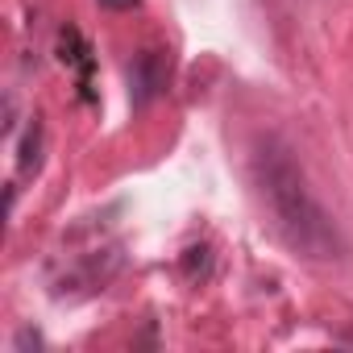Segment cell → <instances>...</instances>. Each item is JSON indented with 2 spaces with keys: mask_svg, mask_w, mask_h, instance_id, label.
I'll return each mask as SVG.
<instances>
[{
  "mask_svg": "<svg viewBox=\"0 0 353 353\" xmlns=\"http://www.w3.org/2000/svg\"><path fill=\"white\" fill-rule=\"evenodd\" d=\"M254 183H258L262 204L270 208L274 229L283 233V241L295 254L316 258V262L341 258V233H336L332 216L324 212V204L316 200L303 166L295 162V154L283 137H274V133L258 137V145H254Z\"/></svg>",
  "mask_w": 353,
  "mask_h": 353,
  "instance_id": "cell-1",
  "label": "cell"
},
{
  "mask_svg": "<svg viewBox=\"0 0 353 353\" xmlns=\"http://www.w3.org/2000/svg\"><path fill=\"white\" fill-rule=\"evenodd\" d=\"M162 83H166V71H162V59L154 54V50H145L137 63H133V71H129V88H133V104L141 108V104H150L158 92H162Z\"/></svg>",
  "mask_w": 353,
  "mask_h": 353,
  "instance_id": "cell-2",
  "label": "cell"
},
{
  "mask_svg": "<svg viewBox=\"0 0 353 353\" xmlns=\"http://www.w3.org/2000/svg\"><path fill=\"white\" fill-rule=\"evenodd\" d=\"M38 166H42V125L34 121V125H30V133H26V141H21L17 170H21V174H38Z\"/></svg>",
  "mask_w": 353,
  "mask_h": 353,
  "instance_id": "cell-3",
  "label": "cell"
},
{
  "mask_svg": "<svg viewBox=\"0 0 353 353\" xmlns=\"http://www.w3.org/2000/svg\"><path fill=\"white\" fill-rule=\"evenodd\" d=\"M59 50H63V63H71V67H79L83 75L92 71V59H88V46H83V38H79L75 30H63V38H59Z\"/></svg>",
  "mask_w": 353,
  "mask_h": 353,
  "instance_id": "cell-4",
  "label": "cell"
},
{
  "mask_svg": "<svg viewBox=\"0 0 353 353\" xmlns=\"http://www.w3.org/2000/svg\"><path fill=\"white\" fill-rule=\"evenodd\" d=\"M104 9H112V13H125V9H137V0H100Z\"/></svg>",
  "mask_w": 353,
  "mask_h": 353,
  "instance_id": "cell-5",
  "label": "cell"
}]
</instances>
